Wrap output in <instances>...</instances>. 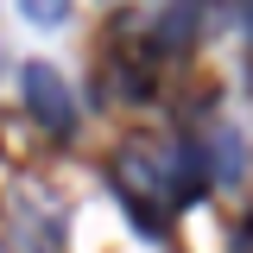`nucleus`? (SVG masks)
Masks as SVG:
<instances>
[{"instance_id": "1", "label": "nucleus", "mask_w": 253, "mask_h": 253, "mask_svg": "<svg viewBox=\"0 0 253 253\" xmlns=\"http://www.w3.org/2000/svg\"><path fill=\"white\" fill-rule=\"evenodd\" d=\"M19 95H26V114L51 139H70L76 133V95H70V83H63L51 63H26L19 70Z\"/></svg>"}, {"instance_id": "2", "label": "nucleus", "mask_w": 253, "mask_h": 253, "mask_svg": "<svg viewBox=\"0 0 253 253\" xmlns=\"http://www.w3.org/2000/svg\"><path fill=\"white\" fill-rule=\"evenodd\" d=\"M215 184H241L247 177V158H241V133L234 126H215L209 133V165H203Z\"/></svg>"}, {"instance_id": "3", "label": "nucleus", "mask_w": 253, "mask_h": 253, "mask_svg": "<svg viewBox=\"0 0 253 253\" xmlns=\"http://www.w3.org/2000/svg\"><path fill=\"white\" fill-rule=\"evenodd\" d=\"M32 32H63L70 26V0H13Z\"/></svg>"}]
</instances>
